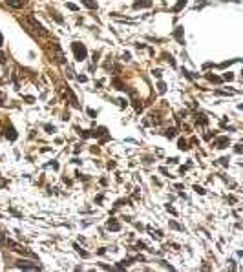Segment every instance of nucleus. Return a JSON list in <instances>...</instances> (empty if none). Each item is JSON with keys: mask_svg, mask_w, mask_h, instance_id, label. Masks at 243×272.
Wrapping results in <instances>:
<instances>
[{"mask_svg": "<svg viewBox=\"0 0 243 272\" xmlns=\"http://www.w3.org/2000/svg\"><path fill=\"white\" fill-rule=\"evenodd\" d=\"M71 51L75 55V60H79V62H82L88 57V49H86V46L82 42H73L71 44Z\"/></svg>", "mask_w": 243, "mask_h": 272, "instance_id": "nucleus-2", "label": "nucleus"}, {"mask_svg": "<svg viewBox=\"0 0 243 272\" xmlns=\"http://www.w3.org/2000/svg\"><path fill=\"white\" fill-rule=\"evenodd\" d=\"M66 95L71 99V104H73V106H79V102H77V97H75V93H73L70 88H66Z\"/></svg>", "mask_w": 243, "mask_h": 272, "instance_id": "nucleus-11", "label": "nucleus"}, {"mask_svg": "<svg viewBox=\"0 0 243 272\" xmlns=\"http://www.w3.org/2000/svg\"><path fill=\"white\" fill-rule=\"evenodd\" d=\"M77 80H79V82H86V80H88V77H86V75H79V77H77Z\"/></svg>", "mask_w": 243, "mask_h": 272, "instance_id": "nucleus-29", "label": "nucleus"}, {"mask_svg": "<svg viewBox=\"0 0 243 272\" xmlns=\"http://www.w3.org/2000/svg\"><path fill=\"white\" fill-rule=\"evenodd\" d=\"M82 4H84L88 9H97V2H95V0H82Z\"/></svg>", "mask_w": 243, "mask_h": 272, "instance_id": "nucleus-13", "label": "nucleus"}, {"mask_svg": "<svg viewBox=\"0 0 243 272\" xmlns=\"http://www.w3.org/2000/svg\"><path fill=\"white\" fill-rule=\"evenodd\" d=\"M51 48H53V53H55V62H57V64H66L64 53H62V49H60V46H59V42H57V40H53V42H51Z\"/></svg>", "mask_w": 243, "mask_h": 272, "instance_id": "nucleus-3", "label": "nucleus"}, {"mask_svg": "<svg viewBox=\"0 0 243 272\" xmlns=\"http://www.w3.org/2000/svg\"><path fill=\"white\" fill-rule=\"evenodd\" d=\"M174 37H176V40H177L179 44H185V40H183V27H176Z\"/></svg>", "mask_w": 243, "mask_h": 272, "instance_id": "nucleus-10", "label": "nucleus"}, {"mask_svg": "<svg viewBox=\"0 0 243 272\" xmlns=\"http://www.w3.org/2000/svg\"><path fill=\"white\" fill-rule=\"evenodd\" d=\"M123 58H124V60H130V58H132V55H130L128 51H124V55H123Z\"/></svg>", "mask_w": 243, "mask_h": 272, "instance_id": "nucleus-33", "label": "nucleus"}, {"mask_svg": "<svg viewBox=\"0 0 243 272\" xmlns=\"http://www.w3.org/2000/svg\"><path fill=\"white\" fill-rule=\"evenodd\" d=\"M44 130L48 133H55V126H51V124H44Z\"/></svg>", "mask_w": 243, "mask_h": 272, "instance_id": "nucleus-22", "label": "nucleus"}, {"mask_svg": "<svg viewBox=\"0 0 243 272\" xmlns=\"http://www.w3.org/2000/svg\"><path fill=\"white\" fill-rule=\"evenodd\" d=\"M177 148H179V150H183V152H185V150H188V143H187V141H185V139H183V137H181V139H179V141H177Z\"/></svg>", "mask_w": 243, "mask_h": 272, "instance_id": "nucleus-12", "label": "nucleus"}, {"mask_svg": "<svg viewBox=\"0 0 243 272\" xmlns=\"http://www.w3.org/2000/svg\"><path fill=\"white\" fill-rule=\"evenodd\" d=\"M24 99H26V102H29V104H33V102H35V97H31V95H26Z\"/></svg>", "mask_w": 243, "mask_h": 272, "instance_id": "nucleus-26", "label": "nucleus"}, {"mask_svg": "<svg viewBox=\"0 0 243 272\" xmlns=\"http://www.w3.org/2000/svg\"><path fill=\"white\" fill-rule=\"evenodd\" d=\"M157 91H159V93H165V91H166V84H165L163 80L157 82Z\"/></svg>", "mask_w": 243, "mask_h": 272, "instance_id": "nucleus-17", "label": "nucleus"}, {"mask_svg": "<svg viewBox=\"0 0 243 272\" xmlns=\"http://www.w3.org/2000/svg\"><path fill=\"white\" fill-rule=\"evenodd\" d=\"M4 241H5V239H4V236H0V243H4Z\"/></svg>", "mask_w": 243, "mask_h": 272, "instance_id": "nucleus-41", "label": "nucleus"}, {"mask_svg": "<svg viewBox=\"0 0 243 272\" xmlns=\"http://www.w3.org/2000/svg\"><path fill=\"white\" fill-rule=\"evenodd\" d=\"M5 4L11 5V7H15V9H20V7L26 5V0H5Z\"/></svg>", "mask_w": 243, "mask_h": 272, "instance_id": "nucleus-7", "label": "nucleus"}, {"mask_svg": "<svg viewBox=\"0 0 243 272\" xmlns=\"http://www.w3.org/2000/svg\"><path fill=\"white\" fill-rule=\"evenodd\" d=\"M16 267L18 269H26V270H37V269H40V265H31L29 261H24V260L16 261Z\"/></svg>", "mask_w": 243, "mask_h": 272, "instance_id": "nucleus-5", "label": "nucleus"}, {"mask_svg": "<svg viewBox=\"0 0 243 272\" xmlns=\"http://www.w3.org/2000/svg\"><path fill=\"white\" fill-rule=\"evenodd\" d=\"M165 57H166V60L170 62V66H174V68H176V60H174L172 57H168V55H165Z\"/></svg>", "mask_w": 243, "mask_h": 272, "instance_id": "nucleus-28", "label": "nucleus"}, {"mask_svg": "<svg viewBox=\"0 0 243 272\" xmlns=\"http://www.w3.org/2000/svg\"><path fill=\"white\" fill-rule=\"evenodd\" d=\"M0 64H5V55L0 51Z\"/></svg>", "mask_w": 243, "mask_h": 272, "instance_id": "nucleus-34", "label": "nucleus"}, {"mask_svg": "<svg viewBox=\"0 0 243 272\" xmlns=\"http://www.w3.org/2000/svg\"><path fill=\"white\" fill-rule=\"evenodd\" d=\"M185 4H187V0H179V2H177V4L174 5V9H172V11H174V13H177V11H181Z\"/></svg>", "mask_w": 243, "mask_h": 272, "instance_id": "nucleus-15", "label": "nucleus"}, {"mask_svg": "<svg viewBox=\"0 0 243 272\" xmlns=\"http://www.w3.org/2000/svg\"><path fill=\"white\" fill-rule=\"evenodd\" d=\"M112 84H113L117 90H121V91H126V90H128V88H126V84H124L121 79H117V77H113V79H112Z\"/></svg>", "mask_w": 243, "mask_h": 272, "instance_id": "nucleus-6", "label": "nucleus"}, {"mask_svg": "<svg viewBox=\"0 0 243 272\" xmlns=\"http://www.w3.org/2000/svg\"><path fill=\"white\" fill-rule=\"evenodd\" d=\"M152 73H154V77H157V79H161V69H154Z\"/></svg>", "mask_w": 243, "mask_h": 272, "instance_id": "nucleus-32", "label": "nucleus"}, {"mask_svg": "<svg viewBox=\"0 0 243 272\" xmlns=\"http://www.w3.org/2000/svg\"><path fill=\"white\" fill-rule=\"evenodd\" d=\"M194 190H196L198 194H201V196L205 194V188H203V186H199V185H194Z\"/></svg>", "mask_w": 243, "mask_h": 272, "instance_id": "nucleus-23", "label": "nucleus"}, {"mask_svg": "<svg viewBox=\"0 0 243 272\" xmlns=\"http://www.w3.org/2000/svg\"><path fill=\"white\" fill-rule=\"evenodd\" d=\"M229 144H230L229 137H216V139H214V146H216V148H220V150L227 148Z\"/></svg>", "mask_w": 243, "mask_h": 272, "instance_id": "nucleus-4", "label": "nucleus"}, {"mask_svg": "<svg viewBox=\"0 0 243 272\" xmlns=\"http://www.w3.org/2000/svg\"><path fill=\"white\" fill-rule=\"evenodd\" d=\"M234 150H236V154H241V146H240V144H236V148H234Z\"/></svg>", "mask_w": 243, "mask_h": 272, "instance_id": "nucleus-38", "label": "nucleus"}, {"mask_svg": "<svg viewBox=\"0 0 243 272\" xmlns=\"http://www.w3.org/2000/svg\"><path fill=\"white\" fill-rule=\"evenodd\" d=\"M4 101H5V95H4V91H0V106L4 104Z\"/></svg>", "mask_w": 243, "mask_h": 272, "instance_id": "nucleus-35", "label": "nucleus"}, {"mask_svg": "<svg viewBox=\"0 0 243 272\" xmlns=\"http://www.w3.org/2000/svg\"><path fill=\"white\" fill-rule=\"evenodd\" d=\"M86 113H88L90 117H97V111H95V110H91V108H88V110H86Z\"/></svg>", "mask_w": 243, "mask_h": 272, "instance_id": "nucleus-24", "label": "nucleus"}, {"mask_svg": "<svg viewBox=\"0 0 243 272\" xmlns=\"http://www.w3.org/2000/svg\"><path fill=\"white\" fill-rule=\"evenodd\" d=\"M168 163H170V164H177V159H176V157H172V159H168Z\"/></svg>", "mask_w": 243, "mask_h": 272, "instance_id": "nucleus-37", "label": "nucleus"}, {"mask_svg": "<svg viewBox=\"0 0 243 272\" xmlns=\"http://www.w3.org/2000/svg\"><path fill=\"white\" fill-rule=\"evenodd\" d=\"M166 210H168L170 214H174V216L177 214V212H176V208H174V207H170V205H166Z\"/></svg>", "mask_w": 243, "mask_h": 272, "instance_id": "nucleus-30", "label": "nucleus"}, {"mask_svg": "<svg viewBox=\"0 0 243 272\" xmlns=\"http://www.w3.org/2000/svg\"><path fill=\"white\" fill-rule=\"evenodd\" d=\"M2 42H4V38H2V33H0V46H2Z\"/></svg>", "mask_w": 243, "mask_h": 272, "instance_id": "nucleus-42", "label": "nucleus"}, {"mask_svg": "<svg viewBox=\"0 0 243 272\" xmlns=\"http://www.w3.org/2000/svg\"><path fill=\"white\" fill-rule=\"evenodd\" d=\"M117 102H119V106H121V108H126V104H128V101H124V99H119Z\"/></svg>", "mask_w": 243, "mask_h": 272, "instance_id": "nucleus-27", "label": "nucleus"}, {"mask_svg": "<svg viewBox=\"0 0 243 272\" xmlns=\"http://www.w3.org/2000/svg\"><path fill=\"white\" fill-rule=\"evenodd\" d=\"M220 161H221V164H229V159H227V157H223V159H220Z\"/></svg>", "mask_w": 243, "mask_h": 272, "instance_id": "nucleus-39", "label": "nucleus"}, {"mask_svg": "<svg viewBox=\"0 0 243 272\" xmlns=\"http://www.w3.org/2000/svg\"><path fill=\"white\" fill-rule=\"evenodd\" d=\"M106 227H108V230H113V232H119L121 230V223H117L115 219H110Z\"/></svg>", "mask_w": 243, "mask_h": 272, "instance_id": "nucleus-9", "label": "nucleus"}, {"mask_svg": "<svg viewBox=\"0 0 243 272\" xmlns=\"http://www.w3.org/2000/svg\"><path fill=\"white\" fill-rule=\"evenodd\" d=\"M51 18H55V20H57L59 24H64V18H62V16H60V15H59L57 11H53V13H51Z\"/></svg>", "mask_w": 243, "mask_h": 272, "instance_id": "nucleus-16", "label": "nucleus"}, {"mask_svg": "<svg viewBox=\"0 0 243 272\" xmlns=\"http://www.w3.org/2000/svg\"><path fill=\"white\" fill-rule=\"evenodd\" d=\"M223 79H225V80H232V79H234V75L229 71V73H225V75H223Z\"/></svg>", "mask_w": 243, "mask_h": 272, "instance_id": "nucleus-25", "label": "nucleus"}, {"mask_svg": "<svg viewBox=\"0 0 243 272\" xmlns=\"http://www.w3.org/2000/svg\"><path fill=\"white\" fill-rule=\"evenodd\" d=\"M176 132H177V130H176V128H168V130H166V133H165V135H166V137H168V139H174V137H176Z\"/></svg>", "mask_w": 243, "mask_h": 272, "instance_id": "nucleus-18", "label": "nucleus"}, {"mask_svg": "<svg viewBox=\"0 0 243 272\" xmlns=\"http://www.w3.org/2000/svg\"><path fill=\"white\" fill-rule=\"evenodd\" d=\"M159 170H161V174H163V175H168V170H166V168H159Z\"/></svg>", "mask_w": 243, "mask_h": 272, "instance_id": "nucleus-40", "label": "nucleus"}, {"mask_svg": "<svg viewBox=\"0 0 243 272\" xmlns=\"http://www.w3.org/2000/svg\"><path fill=\"white\" fill-rule=\"evenodd\" d=\"M181 71H183V75H185V77H187V79H194V77H196V75H194V73H190V71H188V69H185V68H183V69H181Z\"/></svg>", "mask_w": 243, "mask_h": 272, "instance_id": "nucleus-21", "label": "nucleus"}, {"mask_svg": "<svg viewBox=\"0 0 243 272\" xmlns=\"http://www.w3.org/2000/svg\"><path fill=\"white\" fill-rule=\"evenodd\" d=\"M97 60H99V51L93 53V62H97Z\"/></svg>", "mask_w": 243, "mask_h": 272, "instance_id": "nucleus-36", "label": "nucleus"}, {"mask_svg": "<svg viewBox=\"0 0 243 272\" xmlns=\"http://www.w3.org/2000/svg\"><path fill=\"white\" fill-rule=\"evenodd\" d=\"M150 5H152L150 0H145V2H139V0H137V2L134 4V7H150Z\"/></svg>", "mask_w": 243, "mask_h": 272, "instance_id": "nucleus-14", "label": "nucleus"}, {"mask_svg": "<svg viewBox=\"0 0 243 272\" xmlns=\"http://www.w3.org/2000/svg\"><path fill=\"white\" fill-rule=\"evenodd\" d=\"M68 9H71V11H77V9H79V7H77V5H75V4H71V2H70V4H68Z\"/></svg>", "mask_w": 243, "mask_h": 272, "instance_id": "nucleus-31", "label": "nucleus"}, {"mask_svg": "<svg viewBox=\"0 0 243 272\" xmlns=\"http://www.w3.org/2000/svg\"><path fill=\"white\" fill-rule=\"evenodd\" d=\"M207 79H209V80H210V82H218V84H220V82H221V79H220V77H216V75H210V73H209V75H207Z\"/></svg>", "mask_w": 243, "mask_h": 272, "instance_id": "nucleus-19", "label": "nucleus"}, {"mask_svg": "<svg viewBox=\"0 0 243 272\" xmlns=\"http://www.w3.org/2000/svg\"><path fill=\"white\" fill-rule=\"evenodd\" d=\"M5 135H7V139H11V141L16 139V132H15L13 124H7V128H5Z\"/></svg>", "mask_w": 243, "mask_h": 272, "instance_id": "nucleus-8", "label": "nucleus"}, {"mask_svg": "<svg viewBox=\"0 0 243 272\" xmlns=\"http://www.w3.org/2000/svg\"><path fill=\"white\" fill-rule=\"evenodd\" d=\"M20 24L26 26L27 31H35V33L40 35V37H46V35H48V29L35 18V15H27L26 18H20Z\"/></svg>", "mask_w": 243, "mask_h": 272, "instance_id": "nucleus-1", "label": "nucleus"}, {"mask_svg": "<svg viewBox=\"0 0 243 272\" xmlns=\"http://www.w3.org/2000/svg\"><path fill=\"white\" fill-rule=\"evenodd\" d=\"M170 227H172V228H176V230H185V227H183V225H179V223H176V221H170Z\"/></svg>", "mask_w": 243, "mask_h": 272, "instance_id": "nucleus-20", "label": "nucleus"}]
</instances>
